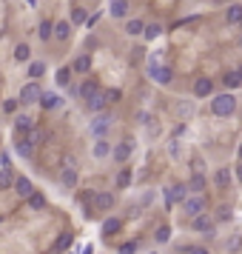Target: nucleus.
I'll use <instances>...</instances> for the list:
<instances>
[{
  "mask_svg": "<svg viewBox=\"0 0 242 254\" xmlns=\"http://www.w3.org/2000/svg\"><path fill=\"white\" fill-rule=\"evenodd\" d=\"M211 112L217 117H228L237 112V97L234 94H219V97H214L211 100Z\"/></svg>",
  "mask_w": 242,
  "mask_h": 254,
  "instance_id": "1",
  "label": "nucleus"
},
{
  "mask_svg": "<svg viewBox=\"0 0 242 254\" xmlns=\"http://www.w3.org/2000/svg\"><path fill=\"white\" fill-rule=\"evenodd\" d=\"M202 211H205V197H202V194L185 197V203H183V214H188V217H199Z\"/></svg>",
  "mask_w": 242,
  "mask_h": 254,
  "instance_id": "2",
  "label": "nucleus"
},
{
  "mask_svg": "<svg viewBox=\"0 0 242 254\" xmlns=\"http://www.w3.org/2000/svg\"><path fill=\"white\" fill-rule=\"evenodd\" d=\"M40 97H43V92H40V86L37 83H26L23 89H20V103L23 106H32V103H40Z\"/></svg>",
  "mask_w": 242,
  "mask_h": 254,
  "instance_id": "3",
  "label": "nucleus"
},
{
  "mask_svg": "<svg viewBox=\"0 0 242 254\" xmlns=\"http://www.w3.org/2000/svg\"><path fill=\"white\" fill-rule=\"evenodd\" d=\"M108 128H111V117L105 115V112H103V115H94L92 117V134H94V137L103 140V134L108 131Z\"/></svg>",
  "mask_w": 242,
  "mask_h": 254,
  "instance_id": "4",
  "label": "nucleus"
},
{
  "mask_svg": "<svg viewBox=\"0 0 242 254\" xmlns=\"http://www.w3.org/2000/svg\"><path fill=\"white\" fill-rule=\"evenodd\" d=\"M151 80L154 83H160V86H168L171 83V77H174V71L168 69V66H151Z\"/></svg>",
  "mask_w": 242,
  "mask_h": 254,
  "instance_id": "5",
  "label": "nucleus"
},
{
  "mask_svg": "<svg viewBox=\"0 0 242 254\" xmlns=\"http://www.w3.org/2000/svg\"><path fill=\"white\" fill-rule=\"evenodd\" d=\"M131 151H134V143H131V140H123V143H117V146H114L111 154H114L117 163H126L128 157H131Z\"/></svg>",
  "mask_w": 242,
  "mask_h": 254,
  "instance_id": "6",
  "label": "nucleus"
},
{
  "mask_svg": "<svg viewBox=\"0 0 242 254\" xmlns=\"http://www.w3.org/2000/svg\"><path fill=\"white\" fill-rule=\"evenodd\" d=\"M185 186H171L168 191H165V200H168V206H174V203H185Z\"/></svg>",
  "mask_w": 242,
  "mask_h": 254,
  "instance_id": "7",
  "label": "nucleus"
},
{
  "mask_svg": "<svg viewBox=\"0 0 242 254\" xmlns=\"http://www.w3.org/2000/svg\"><path fill=\"white\" fill-rule=\"evenodd\" d=\"M94 206L100 208V211L111 208L114 206V194H111V191H97V194H94Z\"/></svg>",
  "mask_w": 242,
  "mask_h": 254,
  "instance_id": "8",
  "label": "nucleus"
},
{
  "mask_svg": "<svg viewBox=\"0 0 242 254\" xmlns=\"http://www.w3.org/2000/svg\"><path fill=\"white\" fill-rule=\"evenodd\" d=\"M86 103H89V109H92L94 115H103V109L108 106V100H105V92H97L92 100H86Z\"/></svg>",
  "mask_w": 242,
  "mask_h": 254,
  "instance_id": "9",
  "label": "nucleus"
},
{
  "mask_svg": "<svg viewBox=\"0 0 242 254\" xmlns=\"http://www.w3.org/2000/svg\"><path fill=\"white\" fill-rule=\"evenodd\" d=\"M14 189H17V194L20 197H32L35 194V186H32L29 177H17V180H14Z\"/></svg>",
  "mask_w": 242,
  "mask_h": 254,
  "instance_id": "10",
  "label": "nucleus"
},
{
  "mask_svg": "<svg viewBox=\"0 0 242 254\" xmlns=\"http://www.w3.org/2000/svg\"><path fill=\"white\" fill-rule=\"evenodd\" d=\"M108 14H111V17H126L128 0H111V3H108Z\"/></svg>",
  "mask_w": 242,
  "mask_h": 254,
  "instance_id": "11",
  "label": "nucleus"
},
{
  "mask_svg": "<svg viewBox=\"0 0 242 254\" xmlns=\"http://www.w3.org/2000/svg\"><path fill=\"white\" fill-rule=\"evenodd\" d=\"M211 92H214V83L208 80V77H199V80L194 83V94L196 97H208Z\"/></svg>",
  "mask_w": 242,
  "mask_h": 254,
  "instance_id": "12",
  "label": "nucleus"
},
{
  "mask_svg": "<svg viewBox=\"0 0 242 254\" xmlns=\"http://www.w3.org/2000/svg\"><path fill=\"white\" fill-rule=\"evenodd\" d=\"M40 106H43V109H48V112H51V109H57V106H60V94L46 92L43 97H40Z\"/></svg>",
  "mask_w": 242,
  "mask_h": 254,
  "instance_id": "13",
  "label": "nucleus"
},
{
  "mask_svg": "<svg viewBox=\"0 0 242 254\" xmlns=\"http://www.w3.org/2000/svg\"><path fill=\"white\" fill-rule=\"evenodd\" d=\"M214 183H217V189H228V186H231V172H228V169H217Z\"/></svg>",
  "mask_w": 242,
  "mask_h": 254,
  "instance_id": "14",
  "label": "nucleus"
},
{
  "mask_svg": "<svg viewBox=\"0 0 242 254\" xmlns=\"http://www.w3.org/2000/svg\"><path fill=\"white\" fill-rule=\"evenodd\" d=\"M14 128H17L20 134H26V131H32V128H35V120H32V117H26V115H20L17 120H14Z\"/></svg>",
  "mask_w": 242,
  "mask_h": 254,
  "instance_id": "15",
  "label": "nucleus"
},
{
  "mask_svg": "<svg viewBox=\"0 0 242 254\" xmlns=\"http://www.w3.org/2000/svg\"><path fill=\"white\" fill-rule=\"evenodd\" d=\"M71 240H74L71 234H60V237H57V243L51 246V254H60V252H66V249L71 246Z\"/></svg>",
  "mask_w": 242,
  "mask_h": 254,
  "instance_id": "16",
  "label": "nucleus"
},
{
  "mask_svg": "<svg viewBox=\"0 0 242 254\" xmlns=\"http://www.w3.org/2000/svg\"><path fill=\"white\" fill-rule=\"evenodd\" d=\"M225 20H228V23H242V6H240V3L228 6V12H225Z\"/></svg>",
  "mask_w": 242,
  "mask_h": 254,
  "instance_id": "17",
  "label": "nucleus"
},
{
  "mask_svg": "<svg viewBox=\"0 0 242 254\" xmlns=\"http://www.w3.org/2000/svg\"><path fill=\"white\" fill-rule=\"evenodd\" d=\"M108 154H111V143L97 140V143H94V157H97V160H103V157H108Z\"/></svg>",
  "mask_w": 242,
  "mask_h": 254,
  "instance_id": "18",
  "label": "nucleus"
},
{
  "mask_svg": "<svg viewBox=\"0 0 242 254\" xmlns=\"http://www.w3.org/2000/svg\"><path fill=\"white\" fill-rule=\"evenodd\" d=\"M143 32H145V23H143V20H128L126 23V35L137 37V35H143Z\"/></svg>",
  "mask_w": 242,
  "mask_h": 254,
  "instance_id": "19",
  "label": "nucleus"
},
{
  "mask_svg": "<svg viewBox=\"0 0 242 254\" xmlns=\"http://www.w3.org/2000/svg\"><path fill=\"white\" fill-rule=\"evenodd\" d=\"M9 186H14L12 166H3V169H0V189H9Z\"/></svg>",
  "mask_w": 242,
  "mask_h": 254,
  "instance_id": "20",
  "label": "nucleus"
},
{
  "mask_svg": "<svg viewBox=\"0 0 242 254\" xmlns=\"http://www.w3.org/2000/svg\"><path fill=\"white\" fill-rule=\"evenodd\" d=\"M37 35H40V40L54 37V23H51V20H43V23H40V29H37Z\"/></svg>",
  "mask_w": 242,
  "mask_h": 254,
  "instance_id": "21",
  "label": "nucleus"
},
{
  "mask_svg": "<svg viewBox=\"0 0 242 254\" xmlns=\"http://www.w3.org/2000/svg\"><path fill=\"white\" fill-rule=\"evenodd\" d=\"M14 151H17L20 157H32V151H35V146H32L29 140H17V146H14Z\"/></svg>",
  "mask_w": 242,
  "mask_h": 254,
  "instance_id": "22",
  "label": "nucleus"
},
{
  "mask_svg": "<svg viewBox=\"0 0 242 254\" xmlns=\"http://www.w3.org/2000/svg\"><path fill=\"white\" fill-rule=\"evenodd\" d=\"M194 229H196V231H208V234H214V226H211V220L202 217V214H199V217H194Z\"/></svg>",
  "mask_w": 242,
  "mask_h": 254,
  "instance_id": "23",
  "label": "nucleus"
},
{
  "mask_svg": "<svg viewBox=\"0 0 242 254\" xmlns=\"http://www.w3.org/2000/svg\"><path fill=\"white\" fill-rule=\"evenodd\" d=\"M89 69H92V58H89V55H80V58L74 60V71H83V74H86Z\"/></svg>",
  "mask_w": 242,
  "mask_h": 254,
  "instance_id": "24",
  "label": "nucleus"
},
{
  "mask_svg": "<svg viewBox=\"0 0 242 254\" xmlns=\"http://www.w3.org/2000/svg\"><path fill=\"white\" fill-rule=\"evenodd\" d=\"M222 83H225L228 89H237V86H242V77H240V71H228V74L222 77Z\"/></svg>",
  "mask_w": 242,
  "mask_h": 254,
  "instance_id": "25",
  "label": "nucleus"
},
{
  "mask_svg": "<svg viewBox=\"0 0 242 254\" xmlns=\"http://www.w3.org/2000/svg\"><path fill=\"white\" fill-rule=\"evenodd\" d=\"M63 186H69V189H74V186H77V172H74V169H69V166L63 169Z\"/></svg>",
  "mask_w": 242,
  "mask_h": 254,
  "instance_id": "26",
  "label": "nucleus"
},
{
  "mask_svg": "<svg viewBox=\"0 0 242 254\" xmlns=\"http://www.w3.org/2000/svg\"><path fill=\"white\" fill-rule=\"evenodd\" d=\"M69 35H71L69 23H54V37H57V40H69Z\"/></svg>",
  "mask_w": 242,
  "mask_h": 254,
  "instance_id": "27",
  "label": "nucleus"
},
{
  "mask_svg": "<svg viewBox=\"0 0 242 254\" xmlns=\"http://www.w3.org/2000/svg\"><path fill=\"white\" fill-rule=\"evenodd\" d=\"M188 189H191V191H196V194H199V191L205 189V177H202V174L196 172L194 177H191V183H188Z\"/></svg>",
  "mask_w": 242,
  "mask_h": 254,
  "instance_id": "28",
  "label": "nucleus"
},
{
  "mask_svg": "<svg viewBox=\"0 0 242 254\" xmlns=\"http://www.w3.org/2000/svg\"><path fill=\"white\" fill-rule=\"evenodd\" d=\"M117 231H120V220L117 217H111V220H105L103 223V234L105 237H108V234H117Z\"/></svg>",
  "mask_w": 242,
  "mask_h": 254,
  "instance_id": "29",
  "label": "nucleus"
},
{
  "mask_svg": "<svg viewBox=\"0 0 242 254\" xmlns=\"http://www.w3.org/2000/svg\"><path fill=\"white\" fill-rule=\"evenodd\" d=\"M32 58V49L26 46V43H20V46L14 49V60H20V63H23V60H29Z\"/></svg>",
  "mask_w": 242,
  "mask_h": 254,
  "instance_id": "30",
  "label": "nucleus"
},
{
  "mask_svg": "<svg viewBox=\"0 0 242 254\" xmlns=\"http://www.w3.org/2000/svg\"><path fill=\"white\" fill-rule=\"evenodd\" d=\"M100 92V89H97V83H86V86H83L80 89V94H83V100H92L94 94Z\"/></svg>",
  "mask_w": 242,
  "mask_h": 254,
  "instance_id": "31",
  "label": "nucleus"
},
{
  "mask_svg": "<svg viewBox=\"0 0 242 254\" xmlns=\"http://www.w3.org/2000/svg\"><path fill=\"white\" fill-rule=\"evenodd\" d=\"M43 71H46V63H32V66H29V77H32V83H35Z\"/></svg>",
  "mask_w": 242,
  "mask_h": 254,
  "instance_id": "32",
  "label": "nucleus"
},
{
  "mask_svg": "<svg viewBox=\"0 0 242 254\" xmlns=\"http://www.w3.org/2000/svg\"><path fill=\"white\" fill-rule=\"evenodd\" d=\"M29 206L35 208V211H40V208L46 206V197H43V194H37V191H35V194L29 197Z\"/></svg>",
  "mask_w": 242,
  "mask_h": 254,
  "instance_id": "33",
  "label": "nucleus"
},
{
  "mask_svg": "<svg viewBox=\"0 0 242 254\" xmlns=\"http://www.w3.org/2000/svg\"><path fill=\"white\" fill-rule=\"evenodd\" d=\"M154 240H157V243H168V240H171V226H160Z\"/></svg>",
  "mask_w": 242,
  "mask_h": 254,
  "instance_id": "34",
  "label": "nucleus"
},
{
  "mask_svg": "<svg viewBox=\"0 0 242 254\" xmlns=\"http://www.w3.org/2000/svg\"><path fill=\"white\" fill-rule=\"evenodd\" d=\"M128 183H131V172H128V169H123V172L117 174V189H126Z\"/></svg>",
  "mask_w": 242,
  "mask_h": 254,
  "instance_id": "35",
  "label": "nucleus"
},
{
  "mask_svg": "<svg viewBox=\"0 0 242 254\" xmlns=\"http://www.w3.org/2000/svg\"><path fill=\"white\" fill-rule=\"evenodd\" d=\"M160 32H162L160 26H157V23H151V26H145V32H143V35L148 37V40H157V37H160Z\"/></svg>",
  "mask_w": 242,
  "mask_h": 254,
  "instance_id": "36",
  "label": "nucleus"
},
{
  "mask_svg": "<svg viewBox=\"0 0 242 254\" xmlns=\"http://www.w3.org/2000/svg\"><path fill=\"white\" fill-rule=\"evenodd\" d=\"M57 83L60 86H69L71 83V69H60L57 71Z\"/></svg>",
  "mask_w": 242,
  "mask_h": 254,
  "instance_id": "37",
  "label": "nucleus"
},
{
  "mask_svg": "<svg viewBox=\"0 0 242 254\" xmlns=\"http://www.w3.org/2000/svg\"><path fill=\"white\" fill-rule=\"evenodd\" d=\"M231 217H234V211H231L228 206H219L217 208V220H222V223H225V220H231Z\"/></svg>",
  "mask_w": 242,
  "mask_h": 254,
  "instance_id": "38",
  "label": "nucleus"
},
{
  "mask_svg": "<svg viewBox=\"0 0 242 254\" xmlns=\"http://www.w3.org/2000/svg\"><path fill=\"white\" fill-rule=\"evenodd\" d=\"M183 254H208V249L205 246H185Z\"/></svg>",
  "mask_w": 242,
  "mask_h": 254,
  "instance_id": "39",
  "label": "nucleus"
},
{
  "mask_svg": "<svg viewBox=\"0 0 242 254\" xmlns=\"http://www.w3.org/2000/svg\"><path fill=\"white\" fill-rule=\"evenodd\" d=\"M71 20H74V23H86V12H83V9H74Z\"/></svg>",
  "mask_w": 242,
  "mask_h": 254,
  "instance_id": "40",
  "label": "nucleus"
},
{
  "mask_svg": "<svg viewBox=\"0 0 242 254\" xmlns=\"http://www.w3.org/2000/svg\"><path fill=\"white\" fill-rule=\"evenodd\" d=\"M17 103H20V100H6L3 109H6V112H17Z\"/></svg>",
  "mask_w": 242,
  "mask_h": 254,
  "instance_id": "41",
  "label": "nucleus"
},
{
  "mask_svg": "<svg viewBox=\"0 0 242 254\" xmlns=\"http://www.w3.org/2000/svg\"><path fill=\"white\" fill-rule=\"evenodd\" d=\"M120 254H134V246H131V243H126V246L120 249Z\"/></svg>",
  "mask_w": 242,
  "mask_h": 254,
  "instance_id": "42",
  "label": "nucleus"
},
{
  "mask_svg": "<svg viewBox=\"0 0 242 254\" xmlns=\"http://www.w3.org/2000/svg\"><path fill=\"white\" fill-rule=\"evenodd\" d=\"M237 177H240V183H242V163L237 166Z\"/></svg>",
  "mask_w": 242,
  "mask_h": 254,
  "instance_id": "43",
  "label": "nucleus"
},
{
  "mask_svg": "<svg viewBox=\"0 0 242 254\" xmlns=\"http://www.w3.org/2000/svg\"><path fill=\"white\" fill-rule=\"evenodd\" d=\"M26 3H29V6H35V3H37V0H26Z\"/></svg>",
  "mask_w": 242,
  "mask_h": 254,
  "instance_id": "44",
  "label": "nucleus"
},
{
  "mask_svg": "<svg viewBox=\"0 0 242 254\" xmlns=\"http://www.w3.org/2000/svg\"><path fill=\"white\" fill-rule=\"evenodd\" d=\"M240 160H242V143H240Z\"/></svg>",
  "mask_w": 242,
  "mask_h": 254,
  "instance_id": "45",
  "label": "nucleus"
},
{
  "mask_svg": "<svg viewBox=\"0 0 242 254\" xmlns=\"http://www.w3.org/2000/svg\"><path fill=\"white\" fill-rule=\"evenodd\" d=\"M240 77H242V66H240Z\"/></svg>",
  "mask_w": 242,
  "mask_h": 254,
  "instance_id": "46",
  "label": "nucleus"
}]
</instances>
